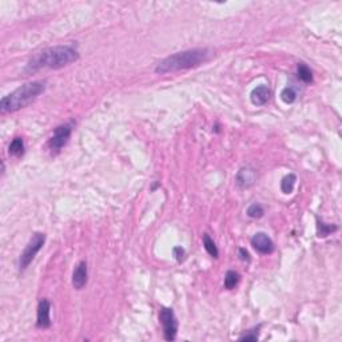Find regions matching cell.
<instances>
[{
    "label": "cell",
    "instance_id": "cell-14",
    "mask_svg": "<svg viewBox=\"0 0 342 342\" xmlns=\"http://www.w3.org/2000/svg\"><path fill=\"white\" fill-rule=\"evenodd\" d=\"M202 241H203V248L206 250L209 255L213 258H218L219 257V250L217 248L216 242L211 239V237L209 234H203L202 237Z\"/></svg>",
    "mask_w": 342,
    "mask_h": 342
},
{
    "label": "cell",
    "instance_id": "cell-7",
    "mask_svg": "<svg viewBox=\"0 0 342 342\" xmlns=\"http://www.w3.org/2000/svg\"><path fill=\"white\" fill-rule=\"evenodd\" d=\"M250 244H251V246H253L255 251H258L259 254H263V255L272 254L276 250V245L273 242V239L266 233H262V231L255 233L251 237Z\"/></svg>",
    "mask_w": 342,
    "mask_h": 342
},
{
    "label": "cell",
    "instance_id": "cell-2",
    "mask_svg": "<svg viewBox=\"0 0 342 342\" xmlns=\"http://www.w3.org/2000/svg\"><path fill=\"white\" fill-rule=\"evenodd\" d=\"M79 59V52L72 46H55L38 52L35 57L29 62L27 71H38L42 68H51L58 70L68 66Z\"/></svg>",
    "mask_w": 342,
    "mask_h": 342
},
{
    "label": "cell",
    "instance_id": "cell-11",
    "mask_svg": "<svg viewBox=\"0 0 342 342\" xmlns=\"http://www.w3.org/2000/svg\"><path fill=\"white\" fill-rule=\"evenodd\" d=\"M270 96H272V91L266 85L257 86L250 94V99L255 106H265L270 100Z\"/></svg>",
    "mask_w": 342,
    "mask_h": 342
},
{
    "label": "cell",
    "instance_id": "cell-18",
    "mask_svg": "<svg viewBox=\"0 0 342 342\" xmlns=\"http://www.w3.org/2000/svg\"><path fill=\"white\" fill-rule=\"evenodd\" d=\"M281 99L282 102L286 104L294 103L295 100H297V91L293 87H285V89L282 90Z\"/></svg>",
    "mask_w": 342,
    "mask_h": 342
},
{
    "label": "cell",
    "instance_id": "cell-16",
    "mask_svg": "<svg viewBox=\"0 0 342 342\" xmlns=\"http://www.w3.org/2000/svg\"><path fill=\"white\" fill-rule=\"evenodd\" d=\"M239 278H241L239 273L234 272V270H229V272L225 274V280H223V286H225V289H227V290H233L235 286L238 285Z\"/></svg>",
    "mask_w": 342,
    "mask_h": 342
},
{
    "label": "cell",
    "instance_id": "cell-13",
    "mask_svg": "<svg viewBox=\"0 0 342 342\" xmlns=\"http://www.w3.org/2000/svg\"><path fill=\"white\" fill-rule=\"evenodd\" d=\"M337 225H330V223H325L322 220H317V237L318 238H326L328 235H330L334 231H337Z\"/></svg>",
    "mask_w": 342,
    "mask_h": 342
},
{
    "label": "cell",
    "instance_id": "cell-9",
    "mask_svg": "<svg viewBox=\"0 0 342 342\" xmlns=\"http://www.w3.org/2000/svg\"><path fill=\"white\" fill-rule=\"evenodd\" d=\"M258 174L257 170L253 169L251 166H245L239 170L237 177H235V182L241 188H249L253 186L254 183L257 182Z\"/></svg>",
    "mask_w": 342,
    "mask_h": 342
},
{
    "label": "cell",
    "instance_id": "cell-22",
    "mask_svg": "<svg viewBox=\"0 0 342 342\" xmlns=\"http://www.w3.org/2000/svg\"><path fill=\"white\" fill-rule=\"evenodd\" d=\"M238 255H239V259H241V261H244V262H250V254H249V251L246 250V249H244V248L239 249Z\"/></svg>",
    "mask_w": 342,
    "mask_h": 342
},
{
    "label": "cell",
    "instance_id": "cell-19",
    "mask_svg": "<svg viewBox=\"0 0 342 342\" xmlns=\"http://www.w3.org/2000/svg\"><path fill=\"white\" fill-rule=\"evenodd\" d=\"M246 213H248V216L250 217V218L259 219V218H262L263 214H265V209H263L262 205H259V203H253L251 206H249Z\"/></svg>",
    "mask_w": 342,
    "mask_h": 342
},
{
    "label": "cell",
    "instance_id": "cell-20",
    "mask_svg": "<svg viewBox=\"0 0 342 342\" xmlns=\"http://www.w3.org/2000/svg\"><path fill=\"white\" fill-rule=\"evenodd\" d=\"M261 326H257V328L249 330L248 333H245L244 336H241L239 340L241 341H258V332H259Z\"/></svg>",
    "mask_w": 342,
    "mask_h": 342
},
{
    "label": "cell",
    "instance_id": "cell-21",
    "mask_svg": "<svg viewBox=\"0 0 342 342\" xmlns=\"http://www.w3.org/2000/svg\"><path fill=\"white\" fill-rule=\"evenodd\" d=\"M185 254H186V251H185V249L182 246H175L173 249V255L178 262H182L183 259H185Z\"/></svg>",
    "mask_w": 342,
    "mask_h": 342
},
{
    "label": "cell",
    "instance_id": "cell-12",
    "mask_svg": "<svg viewBox=\"0 0 342 342\" xmlns=\"http://www.w3.org/2000/svg\"><path fill=\"white\" fill-rule=\"evenodd\" d=\"M297 78L304 82L306 85H309L313 82V72L309 67L306 66L305 63H298L297 64Z\"/></svg>",
    "mask_w": 342,
    "mask_h": 342
},
{
    "label": "cell",
    "instance_id": "cell-6",
    "mask_svg": "<svg viewBox=\"0 0 342 342\" xmlns=\"http://www.w3.org/2000/svg\"><path fill=\"white\" fill-rule=\"evenodd\" d=\"M72 127H74L72 123H66V124H61L55 128L54 135L48 141V149L52 153H59L67 145V142L72 134Z\"/></svg>",
    "mask_w": 342,
    "mask_h": 342
},
{
    "label": "cell",
    "instance_id": "cell-10",
    "mask_svg": "<svg viewBox=\"0 0 342 342\" xmlns=\"http://www.w3.org/2000/svg\"><path fill=\"white\" fill-rule=\"evenodd\" d=\"M87 281H89V267L86 261H82L76 265L72 273V286L76 290H82L87 285Z\"/></svg>",
    "mask_w": 342,
    "mask_h": 342
},
{
    "label": "cell",
    "instance_id": "cell-17",
    "mask_svg": "<svg viewBox=\"0 0 342 342\" xmlns=\"http://www.w3.org/2000/svg\"><path fill=\"white\" fill-rule=\"evenodd\" d=\"M295 182H297V177L295 174H287L286 177H283L281 182V190L283 194H291L294 190Z\"/></svg>",
    "mask_w": 342,
    "mask_h": 342
},
{
    "label": "cell",
    "instance_id": "cell-8",
    "mask_svg": "<svg viewBox=\"0 0 342 342\" xmlns=\"http://www.w3.org/2000/svg\"><path fill=\"white\" fill-rule=\"evenodd\" d=\"M36 326L39 329H48L51 326V304L46 298L39 301L36 310Z\"/></svg>",
    "mask_w": 342,
    "mask_h": 342
},
{
    "label": "cell",
    "instance_id": "cell-5",
    "mask_svg": "<svg viewBox=\"0 0 342 342\" xmlns=\"http://www.w3.org/2000/svg\"><path fill=\"white\" fill-rule=\"evenodd\" d=\"M159 321L163 329V337L166 341H174L178 334V321L173 309L170 308H160Z\"/></svg>",
    "mask_w": 342,
    "mask_h": 342
},
{
    "label": "cell",
    "instance_id": "cell-3",
    "mask_svg": "<svg viewBox=\"0 0 342 342\" xmlns=\"http://www.w3.org/2000/svg\"><path fill=\"white\" fill-rule=\"evenodd\" d=\"M44 91H46V82H42V80L30 82V83L20 86L19 89H16L11 94L1 98L0 111L1 114L16 113L32 103Z\"/></svg>",
    "mask_w": 342,
    "mask_h": 342
},
{
    "label": "cell",
    "instance_id": "cell-15",
    "mask_svg": "<svg viewBox=\"0 0 342 342\" xmlns=\"http://www.w3.org/2000/svg\"><path fill=\"white\" fill-rule=\"evenodd\" d=\"M8 153H10L11 156H16L19 158L24 154V142L22 138H15L14 141L11 142L10 146H8Z\"/></svg>",
    "mask_w": 342,
    "mask_h": 342
},
{
    "label": "cell",
    "instance_id": "cell-1",
    "mask_svg": "<svg viewBox=\"0 0 342 342\" xmlns=\"http://www.w3.org/2000/svg\"><path fill=\"white\" fill-rule=\"evenodd\" d=\"M213 57H214V52L210 48H192V50H186V51L175 52L159 62L155 67V72L163 75V74H170V72L195 68L210 61Z\"/></svg>",
    "mask_w": 342,
    "mask_h": 342
},
{
    "label": "cell",
    "instance_id": "cell-4",
    "mask_svg": "<svg viewBox=\"0 0 342 342\" xmlns=\"http://www.w3.org/2000/svg\"><path fill=\"white\" fill-rule=\"evenodd\" d=\"M44 242H46V234L43 233H35L32 235V238L30 239L29 245L26 246L24 251L20 254L19 258V270L20 272H24L27 267L31 265V262L33 261V258L36 257V254L42 250V248L44 246Z\"/></svg>",
    "mask_w": 342,
    "mask_h": 342
}]
</instances>
